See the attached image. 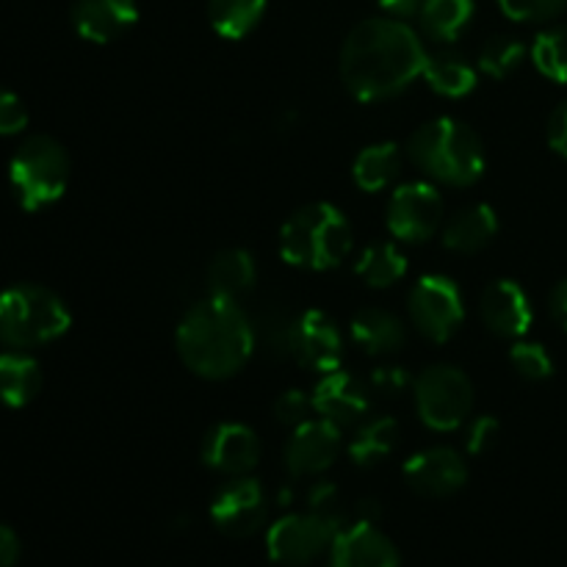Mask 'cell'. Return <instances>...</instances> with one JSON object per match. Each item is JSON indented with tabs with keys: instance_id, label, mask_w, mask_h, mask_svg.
<instances>
[{
	"instance_id": "obj_1",
	"label": "cell",
	"mask_w": 567,
	"mask_h": 567,
	"mask_svg": "<svg viewBox=\"0 0 567 567\" xmlns=\"http://www.w3.org/2000/svg\"><path fill=\"white\" fill-rule=\"evenodd\" d=\"M426 55L413 28L393 17H374L349 31L341 48V81L363 103H380L424 75Z\"/></svg>"
},
{
	"instance_id": "obj_2",
	"label": "cell",
	"mask_w": 567,
	"mask_h": 567,
	"mask_svg": "<svg viewBox=\"0 0 567 567\" xmlns=\"http://www.w3.org/2000/svg\"><path fill=\"white\" fill-rule=\"evenodd\" d=\"M255 352V327L238 302L210 297L183 316L177 354L203 380H230Z\"/></svg>"
},
{
	"instance_id": "obj_3",
	"label": "cell",
	"mask_w": 567,
	"mask_h": 567,
	"mask_svg": "<svg viewBox=\"0 0 567 567\" xmlns=\"http://www.w3.org/2000/svg\"><path fill=\"white\" fill-rule=\"evenodd\" d=\"M408 153L413 164L443 186L468 188L485 172V147L474 127L454 116H441L410 136Z\"/></svg>"
},
{
	"instance_id": "obj_4",
	"label": "cell",
	"mask_w": 567,
	"mask_h": 567,
	"mask_svg": "<svg viewBox=\"0 0 567 567\" xmlns=\"http://www.w3.org/2000/svg\"><path fill=\"white\" fill-rule=\"evenodd\" d=\"M352 249V227L330 203L299 208L280 230V255L297 269L327 271L347 260Z\"/></svg>"
},
{
	"instance_id": "obj_5",
	"label": "cell",
	"mask_w": 567,
	"mask_h": 567,
	"mask_svg": "<svg viewBox=\"0 0 567 567\" xmlns=\"http://www.w3.org/2000/svg\"><path fill=\"white\" fill-rule=\"evenodd\" d=\"M72 324L64 299L37 282H17L0 293V343L33 349L64 336Z\"/></svg>"
},
{
	"instance_id": "obj_6",
	"label": "cell",
	"mask_w": 567,
	"mask_h": 567,
	"mask_svg": "<svg viewBox=\"0 0 567 567\" xmlns=\"http://www.w3.org/2000/svg\"><path fill=\"white\" fill-rule=\"evenodd\" d=\"M9 181L17 203L25 210H42L59 203L70 183V155L53 136H31L17 147L9 164Z\"/></svg>"
},
{
	"instance_id": "obj_7",
	"label": "cell",
	"mask_w": 567,
	"mask_h": 567,
	"mask_svg": "<svg viewBox=\"0 0 567 567\" xmlns=\"http://www.w3.org/2000/svg\"><path fill=\"white\" fill-rule=\"evenodd\" d=\"M415 408L432 432H454L474 410V385L454 365H432L415 380Z\"/></svg>"
},
{
	"instance_id": "obj_8",
	"label": "cell",
	"mask_w": 567,
	"mask_h": 567,
	"mask_svg": "<svg viewBox=\"0 0 567 567\" xmlns=\"http://www.w3.org/2000/svg\"><path fill=\"white\" fill-rule=\"evenodd\" d=\"M410 321L432 343H446L457 336L465 319L463 293L446 275H424L408 297Z\"/></svg>"
},
{
	"instance_id": "obj_9",
	"label": "cell",
	"mask_w": 567,
	"mask_h": 567,
	"mask_svg": "<svg viewBox=\"0 0 567 567\" xmlns=\"http://www.w3.org/2000/svg\"><path fill=\"white\" fill-rule=\"evenodd\" d=\"M343 524L319 513L286 515L266 535V548L277 565L302 567L319 559L332 546Z\"/></svg>"
},
{
	"instance_id": "obj_10",
	"label": "cell",
	"mask_w": 567,
	"mask_h": 567,
	"mask_svg": "<svg viewBox=\"0 0 567 567\" xmlns=\"http://www.w3.org/2000/svg\"><path fill=\"white\" fill-rule=\"evenodd\" d=\"M443 199L432 183H404L388 203V230L396 241L421 244L441 227Z\"/></svg>"
},
{
	"instance_id": "obj_11",
	"label": "cell",
	"mask_w": 567,
	"mask_h": 567,
	"mask_svg": "<svg viewBox=\"0 0 567 567\" xmlns=\"http://www.w3.org/2000/svg\"><path fill=\"white\" fill-rule=\"evenodd\" d=\"M210 520L227 537H249L266 520V493L252 476H236L210 502Z\"/></svg>"
},
{
	"instance_id": "obj_12",
	"label": "cell",
	"mask_w": 567,
	"mask_h": 567,
	"mask_svg": "<svg viewBox=\"0 0 567 567\" xmlns=\"http://www.w3.org/2000/svg\"><path fill=\"white\" fill-rule=\"evenodd\" d=\"M291 358L310 371H321V374L336 371L343 358V338L336 321L321 310L297 316L291 332Z\"/></svg>"
},
{
	"instance_id": "obj_13",
	"label": "cell",
	"mask_w": 567,
	"mask_h": 567,
	"mask_svg": "<svg viewBox=\"0 0 567 567\" xmlns=\"http://www.w3.org/2000/svg\"><path fill=\"white\" fill-rule=\"evenodd\" d=\"M341 446V426L327 419H310L293 430L282 457L291 476H319L336 463Z\"/></svg>"
},
{
	"instance_id": "obj_14",
	"label": "cell",
	"mask_w": 567,
	"mask_h": 567,
	"mask_svg": "<svg viewBox=\"0 0 567 567\" xmlns=\"http://www.w3.org/2000/svg\"><path fill=\"white\" fill-rule=\"evenodd\" d=\"M465 480H468V468H465L463 457L446 446L426 449L404 463L408 487L426 498L454 496L465 485Z\"/></svg>"
},
{
	"instance_id": "obj_15",
	"label": "cell",
	"mask_w": 567,
	"mask_h": 567,
	"mask_svg": "<svg viewBox=\"0 0 567 567\" xmlns=\"http://www.w3.org/2000/svg\"><path fill=\"white\" fill-rule=\"evenodd\" d=\"M371 399H374V393H371L369 382L349 374V371L336 369L324 374V380L316 385L313 408L321 419L332 421V424L354 426L365 421L371 410Z\"/></svg>"
},
{
	"instance_id": "obj_16",
	"label": "cell",
	"mask_w": 567,
	"mask_h": 567,
	"mask_svg": "<svg viewBox=\"0 0 567 567\" xmlns=\"http://www.w3.org/2000/svg\"><path fill=\"white\" fill-rule=\"evenodd\" d=\"M203 460L219 474L247 476L260 460V441L247 424L225 421L205 435Z\"/></svg>"
},
{
	"instance_id": "obj_17",
	"label": "cell",
	"mask_w": 567,
	"mask_h": 567,
	"mask_svg": "<svg viewBox=\"0 0 567 567\" xmlns=\"http://www.w3.org/2000/svg\"><path fill=\"white\" fill-rule=\"evenodd\" d=\"M330 567H399V551L377 524L343 526L330 546Z\"/></svg>"
},
{
	"instance_id": "obj_18",
	"label": "cell",
	"mask_w": 567,
	"mask_h": 567,
	"mask_svg": "<svg viewBox=\"0 0 567 567\" xmlns=\"http://www.w3.org/2000/svg\"><path fill=\"white\" fill-rule=\"evenodd\" d=\"M136 22V0H75L72 6V25L78 37L94 44H109L125 37Z\"/></svg>"
},
{
	"instance_id": "obj_19",
	"label": "cell",
	"mask_w": 567,
	"mask_h": 567,
	"mask_svg": "<svg viewBox=\"0 0 567 567\" xmlns=\"http://www.w3.org/2000/svg\"><path fill=\"white\" fill-rule=\"evenodd\" d=\"M485 327L498 338H524L532 327V305L515 280H496L485 288L480 302Z\"/></svg>"
},
{
	"instance_id": "obj_20",
	"label": "cell",
	"mask_w": 567,
	"mask_h": 567,
	"mask_svg": "<svg viewBox=\"0 0 567 567\" xmlns=\"http://www.w3.org/2000/svg\"><path fill=\"white\" fill-rule=\"evenodd\" d=\"M352 338L365 354L385 358L402 352L408 343V330L399 316L382 308H363L352 316Z\"/></svg>"
},
{
	"instance_id": "obj_21",
	"label": "cell",
	"mask_w": 567,
	"mask_h": 567,
	"mask_svg": "<svg viewBox=\"0 0 567 567\" xmlns=\"http://www.w3.org/2000/svg\"><path fill=\"white\" fill-rule=\"evenodd\" d=\"M498 216L491 205H471L463 214L452 216L443 227V244L446 249L460 255L482 252L496 238Z\"/></svg>"
},
{
	"instance_id": "obj_22",
	"label": "cell",
	"mask_w": 567,
	"mask_h": 567,
	"mask_svg": "<svg viewBox=\"0 0 567 567\" xmlns=\"http://www.w3.org/2000/svg\"><path fill=\"white\" fill-rule=\"evenodd\" d=\"M42 391V369L22 349L0 354V402L6 408H25Z\"/></svg>"
},
{
	"instance_id": "obj_23",
	"label": "cell",
	"mask_w": 567,
	"mask_h": 567,
	"mask_svg": "<svg viewBox=\"0 0 567 567\" xmlns=\"http://www.w3.org/2000/svg\"><path fill=\"white\" fill-rule=\"evenodd\" d=\"M255 277H258V269L247 249H225L216 255L208 269V291L216 299L238 302L255 286Z\"/></svg>"
},
{
	"instance_id": "obj_24",
	"label": "cell",
	"mask_w": 567,
	"mask_h": 567,
	"mask_svg": "<svg viewBox=\"0 0 567 567\" xmlns=\"http://www.w3.org/2000/svg\"><path fill=\"white\" fill-rule=\"evenodd\" d=\"M424 78L430 83L432 92L443 94V97L460 100L476 89V70L465 55L443 50V53L426 55Z\"/></svg>"
},
{
	"instance_id": "obj_25",
	"label": "cell",
	"mask_w": 567,
	"mask_h": 567,
	"mask_svg": "<svg viewBox=\"0 0 567 567\" xmlns=\"http://www.w3.org/2000/svg\"><path fill=\"white\" fill-rule=\"evenodd\" d=\"M399 443V426L396 421L382 415V419H369L358 426V432L349 441L347 452L358 468H371L380 465L382 460L391 457L393 449Z\"/></svg>"
},
{
	"instance_id": "obj_26",
	"label": "cell",
	"mask_w": 567,
	"mask_h": 567,
	"mask_svg": "<svg viewBox=\"0 0 567 567\" xmlns=\"http://www.w3.org/2000/svg\"><path fill=\"white\" fill-rule=\"evenodd\" d=\"M474 20V0H424L421 31L435 42H454Z\"/></svg>"
},
{
	"instance_id": "obj_27",
	"label": "cell",
	"mask_w": 567,
	"mask_h": 567,
	"mask_svg": "<svg viewBox=\"0 0 567 567\" xmlns=\"http://www.w3.org/2000/svg\"><path fill=\"white\" fill-rule=\"evenodd\" d=\"M399 172H402V153L393 142L371 144L354 158L352 166L354 183L363 192H382L396 181Z\"/></svg>"
},
{
	"instance_id": "obj_28",
	"label": "cell",
	"mask_w": 567,
	"mask_h": 567,
	"mask_svg": "<svg viewBox=\"0 0 567 567\" xmlns=\"http://www.w3.org/2000/svg\"><path fill=\"white\" fill-rule=\"evenodd\" d=\"M360 280L371 288H391L396 282L404 280L408 275V258L402 255V249L391 241H380L365 247V252L360 255L358 266H354Z\"/></svg>"
},
{
	"instance_id": "obj_29",
	"label": "cell",
	"mask_w": 567,
	"mask_h": 567,
	"mask_svg": "<svg viewBox=\"0 0 567 567\" xmlns=\"http://www.w3.org/2000/svg\"><path fill=\"white\" fill-rule=\"evenodd\" d=\"M266 14V0H208V20L219 37L244 39Z\"/></svg>"
},
{
	"instance_id": "obj_30",
	"label": "cell",
	"mask_w": 567,
	"mask_h": 567,
	"mask_svg": "<svg viewBox=\"0 0 567 567\" xmlns=\"http://www.w3.org/2000/svg\"><path fill=\"white\" fill-rule=\"evenodd\" d=\"M532 61L554 83H567V28H548L532 44Z\"/></svg>"
},
{
	"instance_id": "obj_31",
	"label": "cell",
	"mask_w": 567,
	"mask_h": 567,
	"mask_svg": "<svg viewBox=\"0 0 567 567\" xmlns=\"http://www.w3.org/2000/svg\"><path fill=\"white\" fill-rule=\"evenodd\" d=\"M524 59H526L524 42H518V39L513 37H493L491 42L482 48L480 70L485 72V75L502 81V78L513 75V72L524 64Z\"/></svg>"
},
{
	"instance_id": "obj_32",
	"label": "cell",
	"mask_w": 567,
	"mask_h": 567,
	"mask_svg": "<svg viewBox=\"0 0 567 567\" xmlns=\"http://www.w3.org/2000/svg\"><path fill=\"white\" fill-rule=\"evenodd\" d=\"M509 363H513V369L529 382L548 380V377L554 374V360L548 358L546 347H540V343L518 341L509 349Z\"/></svg>"
},
{
	"instance_id": "obj_33",
	"label": "cell",
	"mask_w": 567,
	"mask_h": 567,
	"mask_svg": "<svg viewBox=\"0 0 567 567\" xmlns=\"http://www.w3.org/2000/svg\"><path fill=\"white\" fill-rule=\"evenodd\" d=\"M498 6L518 22H546L563 14L567 0H498Z\"/></svg>"
},
{
	"instance_id": "obj_34",
	"label": "cell",
	"mask_w": 567,
	"mask_h": 567,
	"mask_svg": "<svg viewBox=\"0 0 567 567\" xmlns=\"http://www.w3.org/2000/svg\"><path fill=\"white\" fill-rule=\"evenodd\" d=\"M313 396H308L299 388H291V391L280 393L275 402V419L280 421L282 426H302L305 421H310V413H313Z\"/></svg>"
},
{
	"instance_id": "obj_35",
	"label": "cell",
	"mask_w": 567,
	"mask_h": 567,
	"mask_svg": "<svg viewBox=\"0 0 567 567\" xmlns=\"http://www.w3.org/2000/svg\"><path fill=\"white\" fill-rule=\"evenodd\" d=\"M410 385H413V380H410L408 369H402V365H382V369H374V374L369 377L371 393H380L385 399L402 396Z\"/></svg>"
},
{
	"instance_id": "obj_36",
	"label": "cell",
	"mask_w": 567,
	"mask_h": 567,
	"mask_svg": "<svg viewBox=\"0 0 567 567\" xmlns=\"http://www.w3.org/2000/svg\"><path fill=\"white\" fill-rule=\"evenodd\" d=\"M28 127V109L14 92L0 89V136H17Z\"/></svg>"
},
{
	"instance_id": "obj_37",
	"label": "cell",
	"mask_w": 567,
	"mask_h": 567,
	"mask_svg": "<svg viewBox=\"0 0 567 567\" xmlns=\"http://www.w3.org/2000/svg\"><path fill=\"white\" fill-rule=\"evenodd\" d=\"M308 504H310V513L327 515V518H332V520H338V524H343L341 493H338V487L330 485V482H319V485L310 487Z\"/></svg>"
},
{
	"instance_id": "obj_38",
	"label": "cell",
	"mask_w": 567,
	"mask_h": 567,
	"mask_svg": "<svg viewBox=\"0 0 567 567\" xmlns=\"http://www.w3.org/2000/svg\"><path fill=\"white\" fill-rule=\"evenodd\" d=\"M498 421L493 415H480L474 424L468 426V437H465V446H468L471 454H485L496 446L498 441Z\"/></svg>"
},
{
	"instance_id": "obj_39",
	"label": "cell",
	"mask_w": 567,
	"mask_h": 567,
	"mask_svg": "<svg viewBox=\"0 0 567 567\" xmlns=\"http://www.w3.org/2000/svg\"><path fill=\"white\" fill-rule=\"evenodd\" d=\"M548 144H551V150H557L559 155L567 158V103L559 105L551 114V122H548Z\"/></svg>"
},
{
	"instance_id": "obj_40",
	"label": "cell",
	"mask_w": 567,
	"mask_h": 567,
	"mask_svg": "<svg viewBox=\"0 0 567 567\" xmlns=\"http://www.w3.org/2000/svg\"><path fill=\"white\" fill-rule=\"evenodd\" d=\"M20 559V540H17L14 529L0 524V567H11Z\"/></svg>"
},
{
	"instance_id": "obj_41",
	"label": "cell",
	"mask_w": 567,
	"mask_h": 567,
	"mask_svg": "<svg viewBox=\"0 0 567 567\" xmlns=\"http://www.w3.org/2000/svg\"><path fill=\"white\" fill-rule=\"evenodd\" d=\"M377 3H380V9L385 11L388 17H393V20H408V17L419 14L424 0H377Z\"/></svg>"
},
{
	"instance_id": "obj_42",
	"label": "cell",
	"mask_w": 567,
	"mask_h": 567,
	"mask_svg": "<svg viewBox=\"0 0 567 567\" xmlns=\"http://www.w3.org/2000/svg\"><path fill=\"white\" fill-rule=\"evenodd\" d=\"M548 308H551L554 321L567 332V280L557 282L551 291V299H548Z\"/></svg>"
},
{
	"instance_id": "obj_43",
	"label": "cell",
	"mask_w": 567,
	"mask_h": 567,
	"mask_svg": "<svg viewBox=\"0 0 567 567\" xmlns=\"http://www.w3.org/2000/svg\"><path fill=\"white\" fill-rule=\"evenodd\" d=\"M358 515H360V520L377 524V518H380V504H377V502H360L358 504Z\"/></svg>"
}]
</instances>
